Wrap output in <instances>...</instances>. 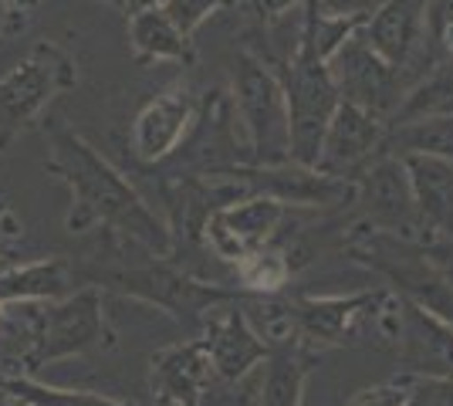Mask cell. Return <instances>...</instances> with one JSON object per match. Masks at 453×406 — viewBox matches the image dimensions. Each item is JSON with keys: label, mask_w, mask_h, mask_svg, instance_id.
I'll return each mask as SVG.
<instances>
[{"label": "cell", "mask_w": 453, "mask_h": 406, "mask_svg": "<svg viewBox=\"0 0 453 406\" xmlns=\"http://www.w3.org/2000/svg\"><path fill=\"white\" fill-rule=\"evenodd\" d=\"M85 278L92 285H112V288L126 291V295H135V298L150 302L156 309L170 311L173 318H180L187 326H196L213 305L241 298L237 288L196 281V278H189L187 271L173 268L166 261H156V254H152L150 264H142V268L85 271Z\"/></svg>", "instance_id": "277c9868"}, {"label": "cell", "mask_w": 453, "mask_h": 406, "mask_svg": "<svg viewBox=\"0 0 453 406\" xmlns=\"http://www.w3.org/2000/svg\"><path fill=\"white\" fill-rule=\"evenodd\" d=\"M413 173L416 203L423 207L426 220L443 234H453V173L450 166L434 163V159H410Z\"/></svg>", "instance_id": "2e32d148"}, {"label": "cell", "mask_w": 453, "mask_h": 406, "mask_svg": "<svg viewBox=\"0 0 453 406\" xmlns=\"http://www.w3.org/2000/svg\"><path fill=\"white\" fill-rule=\"evenodd\" d=\"M51 170L72 187V213L65 220L72 234L109 227L156 257L173 254L176 241L170 227L142 203V196L122 180V173H115L75 133H51Z\"/></svg>", "instance_id": "6da1fadb"}, {"label": "cell", "mask_w": 453, "mask_h": 406, "mask_svg": "<svg viewBox=\"0 0 453 406\" xmlns=\"http://www.w3.org/2000/svg\"><path fill=\"white\" fill-rule=\"evenodd\" d=\"M284 213H288V203L278 200V196L257 194L234 200V203L217 207L207 217L203 241L220 261L241 264L244 257L265 251L271 244V237L281 227Z\"/></svg>", "instance_id": "ba28073f"}, {"label": "cell", "mask_w": 453, "mask_h": 406, "mask_svg": "<svg viewBox=\"0 0 453 406\" xmlns=\"http://www.w3.org/2000/svg\"><path fill=\"white\" fill-rule=\"evenodd\" d=\"M75 85V61L58 44L41 41L0 78V149L11 146V139L27 129L48 109V102Z\"/></svg>", "instance_id": "5b68a950"}, {"label": "cell", "mask_w": 453, "mask_h": 406, "mask_svg": "<svg viewBox=\"0 0 453 406\" xmlns=\"http://www.w3.org/2000/svg\"><path fill=\"white\" fill-rule=\"evenodd\" d=\"M75 278L78 271L65 257H41L14 268H0V302H58L68 295Z\"/></svg>", "instance_id": "5bb4252c"}, {"label": "cell", "mask_w": 453, "mask_h": 406, "mask_svg": "<svg viewBox=\"0 0 453 406\" xmlns=\"http://www.w3.org/2000/svg\"><path fill=\"white\" fill-rule=\"evenodd\" d=\"M20 237H24V224H20V217L14 213V207H11L7 200H0V257L11 251Z\"/></svg>", "instance_id": "cb8c5ba5"}, {"label": "cell", "mask_w": 453, "mask_h": 406, "mask_svg": "<svg viewBox=\"0 0 453 406\" xmlns=\"http://www.w3.org/2000/svg\"><path fill=\"white\" fill-rule=\"evenodd\" d=\"M133 41L139 58H176L189 61V44L187 34H180L166 18V11H150L142 18L133 20Z\"/></svg>", "instance_id": "d6986e66"}, {"label": "cell", "mask_w": 453, "mask_h": 406, "mask_svg": "<svg viewBox=\"0 0 453 406\" xmlns=\"http://www.w3.org/2000/svg\"><path fill=\"white\" fill-rule=\"evenodd\" d=\"M406 406H453V379H443V376L416 379V387L406 396Z\"/></svg>", "instance_id": "44dd1931"}, {"label": "cell", "mask_w": 453, "mask_h": 406, "mask_svg": "<svg viewBox=\"0 0 453 406\" xmlns=\"http://www.w3.org/2000/svg\"><path fill=\"white\" fill-rule=\"evenodd\" d=\"M315 346L302 335H284L271 342V356L257 376V400L261 406H302L304 379L315 369Z\"/></svg>", "instance_id": "4fadbf2b"}, {"label": "cell", "mask_w": 453, "mask_h": 406, "mask_svg": "<svg viewBox=\"0 0 453 406\" xmlns=\"http://www.w3.org/2000/svg\"><path fill=\"white\" fill-rule=\"evenodd\" d=\"M193 122V98L187 88H170L150 102L135 119L133 146L142 163H159L180 146Z\"/></svg>", "instance_id": "7c38bea8"}, {"label": "cell", "mask_w": 453, "mask_h": 406, "mask_svg": "<svg viewBox=\"0 0 453 406\" xmlns=\"http://www.w3.org/2000/svg\"><path fill=\"white\" fill-rule=\"evenodd\" d=\"M376 126L369 122V116L362 112L359 105L342 102L335 119H332V126H328V133H325V146H321L315 170L335 176L345 166L359 163L362 156L376 146Z\"/></svg>", "instance_id": "9a60e30c"}, {"label": "cell", "mask_w": 453, "mask_h": 406, "mask_svg": "<svg viewBox=\"0 0 453 406\" xmlns=\"http://www.w3.org/2000/svg\"><path fill=\"white\" fill-rule=\"evenodd\" d=\"M237 274H241L244 288L250 291H281L288 285V278H291V261L281 251L265 248V251L244 257L237 264Z\"/></svg>", "instance_id": "ffe728a7"}, {"label": "cell", "mask_w": 453, "mask_h": 406, "mask_svg": "<svg viewBox=\"0 0 453 406\" xmlns=\"http://www.w3.org/2000/svg\"><path fill=\"white\" fill-rule=\"evenodd\" d=\"M207 346L217 376L226 383H244L247 372L271 356V342L247 322V315L241 309H230L217 318H210Z\"/></svg>", "instance_id": "30bf717a"}, {"label": "cell", "mask_w": 453, "mask_h": 406, "mask_svg": "<svg viewBox=\"0 0 453 406\" xmlns=\"http://www.w3.org/2000/svg\"><path fill=\"white\" fill-rule=\"evenodd\" d=\"M234 92L237 105L250 133L254 163L257 166H281L291 159V116H288V98L284 85L271 78L254 61L241 58V68L234 72Z\"/></svg>", "instance_id": "8992f818"}, {"label": "cell", "mask_w": 453, "mask_h": 406, "mask_svg": "<svg viewBox=\"0 0 453 406\" xmlns=\"http://www.w3.org/2000/svg\"><path fill=\"white\" fill-rule=\"evenodd\" d=\"M403 305V366L426 376L453 379V326L440 322L419 302L399 298Z\"/></svg>", "instance_id": "8fae6325"}, {"label": "cell", "mask_w": 453, "mask_h": 406, "mask_svg": "<svg viewBox=\"0 0 453 406\" xmlns=\"http://www.w3.org/2000/svg\"><path fill=\"white\" fill-rule=\"evenodd\" d=\"M365 203L369 213L376 217L379 224H389V227H410V207H413V194L403 180V170L396 163H382L376 166L369 180H365Z\"/></svg>", "instance_id": "ac0fdd59"}, {"label": "cell", "mask_w": 453, "mask_h": 406, "mask_svg": "<svg viewBox=\"0 0 453 406\" xmlns=\"http://www.w3.org/2000/svg\"><path fill=\"white\" fill-rule=\"evenodd\" d=\"M288 68L291 75L284 81V98L291 116V159L304 170H315L325 146V133L339 112L335 78L321 65V51L311 38L304 41L302 55Z\"/></svg>", "instance_id": "3957f363"}, {"label": "cell", "mask_w": 453, "mask_h": 406, "mask_svg": "<svg viewBox=\"0 0 453 406\" xmlns=\"http://www.w3.org/2000/svg\"><path fill=\"white\" fill-rule=\"evenodd\" d=\"M0 406H135L119 403L102 393H81V389H55L44 387L31 376H7L0 372Z\"/></svg>", "instance_id": "e0dca14e"}, {"label": "cell", "mask_w": 453, "mask_h": 406, "mask_svg": "<svg viewBox=\"0 0 453 406\" xmlns=\"http://www.w3.org/2000/svg\"><path fill=\"white\" fill-rule=\"evenodd\" d=\"M406 396H410V389L403 387V383H386V387H372L356 393L349 400V406H406Z\"/></svg>", "instance_id": "603a6c76"}, {"label": "cell", "mask_w": 453, "mask_h": 406, "mask_svg": "<svg viewBox=\"0 0 453 406\" xmlns=\"http://www.w3.org/2000/svg\"><path fill=\"white\" fill-rule=\"evenodd\" d=\"M20 326H24V352L18 359L27 372L51 366L58 359L81 356L102 346L105 339V315H102V291L88 285L58 302H18Z\"/></svg>", "instance_id": "7a4b0ae2"}, {"label": "cell", "mask_w": 453, "mask_h": 406, "mask_svg": "<svg viewBox=\"0 0 453 406\" xmlns=\"http://www.w3.org/2000/svg\"><path fill=\"white\" fill-rule=\"evenodd\" d=\"M0 322H4V302H0Z\"/></svg>", "instance_id": "d4e9b609"}, {"label": "cell", "mask_w": 453, "mask_h": 406, "mask_svg": "<svg viewBox=\"0 0 453 406\" xmlns=\"http://www.w3.org/2000/svg\"><path fill=\"white\" fill-rule=\"evenodd\" d=\"M386 302V291H359V295H342V298H295L288 302L281 315V329L271 335H302L311 346H345L359 335L362 322L372 318V311Z\"/></svg>", "instance_id": "52a82bcc"}, {"label": "cell", "mask_w": 453, "mask_h": 406, "mask_svg": "<svg viewBox=\"0 0 453 406\" xmlns=\"http://www.w3.org/2000/svg\"><path fill=\"white\" fill-rule=\"evenodd\" d=\"M0 18H4V0H0Z\"/></svg>", "instance_id": "484cf974"}, {"label": "cell", "mask_w": 453, "mask_h": 406, "mask_svg": "<svg viewBox=\"0 0 453 406\" xmlns=\"http://www.w3.org/2000/svg\"><path fill=\"white\" fill-rule=\"evenodd\" d=\"M213 376L217 369L210 359L207 335L152 356V396L159 406H203Z\"/></svg>", "instance_id": "9c48e42d"}, {"label": "cell", "mask_w": 453, "mask_h": 406, "mask_svg": "<svg viewBox=\"0 0 453 406\" xmlns=\"http://www.w3.org/2000/svg\"><path fill=\"white\" fill-rule=\"evenodd\" d=\"M213 4H217V0H173L170 7H166V18L173 20V27H176L180 34H189V27H193L196 20H203V14H210Z\"/></svg>", "instance_id": "7402d4cb"}]
</instances>
